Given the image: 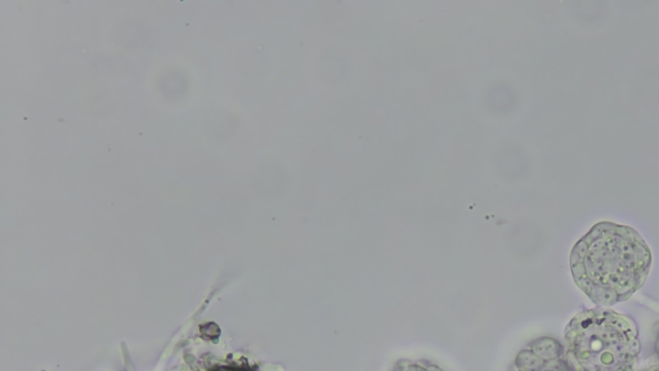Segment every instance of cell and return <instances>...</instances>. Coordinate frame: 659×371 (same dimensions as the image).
I'll use <instances>...</instances> for the list:
<instances>
[{
    "instance_id": "cell-3",
    "label": "cell",
    "mask_w": 659,
    "mask_h": 371,
    "mask_svg": "<svg viewBox=\"0 0 659 371\" xmlns=\"http://www.w3.org/2000/svg\"><path fill=\"white\" fill-rule=\"evenodd\" d=\"M511 371H571L562 346L554 339H539L519 353Z\"/></svg>"
},
{
    "instance_id": "cell-4",
    "label": "cell",
    "mask_w": 659,
    "mask_h": 371,
    "mask_svg": "<svg viewBox=\"0 0 659 371\" xmlns=\"http://www.w3.org/2000/svg\"><path fill=\"white\" fill-rule=\"evenodd\" d=\"M393 371H443L437 365L425 361H401L394 366Z\"/></svg>"
},
{
    "instance_id": "cell-2",
    "label": "cell",
    "mask_w": 659,
    "mask_h": 371,
    "mask_svg": "<svg viewBox=\"0 0 659 371\" xmlns=\"http://www.w3.org/2000/svg\"><path fill=\"white\" fill-rule=\"evenodd\" d=\"M564 343V360L571 371H634L641 350L635 321L605 308L573 317Z\"/></svg>"
},
{
    "instance_id": "cell-5",
    "label": "cell",
    "mask_w": 659,
    "mask_h": 371,
    "mask_svg": "<svg viewBox=\"0 0 659 371\" xmlns=\"http://www.w3.org/2000/svg\"><path fill=\"white\" fill-rule=\"evenodd\" d=\"M644 371H659V368H654V369H650V370L648 369V370H644Z\"/></svg>"
},
{
    "instance_id": "cell-1",
    "label": "cell",
    "mask_w": 659,
    "mask_h": 371,
    "mask_svg": "<svg viewBox=\"0 0 659 371\" xmlns=\"http://www.w3.org/2000/svg\"><path fill=\"white\" fill-rule=\"evenodd\" d=\"M650 266L652 252L639 232L612 222L595 225L571 253L575 283L600 307L630 299L644 285Z\"/></svg>"
}]
</instances>
